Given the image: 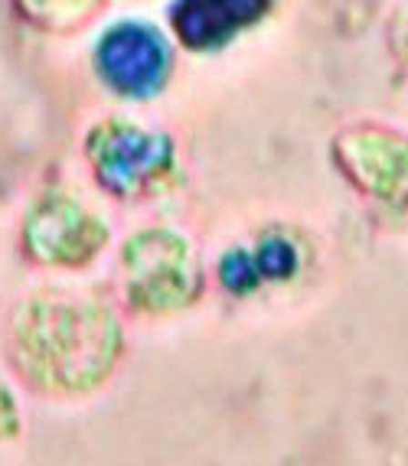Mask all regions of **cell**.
Wrapping results in <instances>:
<instances>
[{"label":"cell","mask_w":408,"mask_h":466,"mask_svg":"<svg viewBox=\"0 0 408 466\" xmlns=\"http://www.w3.org/2000/svg\"><path fill=\"white\" fill-rule=\"evenodd\" d=\"M333 160L385 212L408 216V137L382 125L346 127L333 140Z\"/></svg>","instance_id":"6da1fadb"},{"label":"cell","mask_w":408,"mask_h":466,"mask_svg":"<svg viewBox=\"0 0 408 466\" xmlns=\"http://www.w3.org/2000/svg\"><path fill=\"white\" fill-rule=\"evenodd\" d=\"M170 49L148 24H118L98 43V69L111 88L125 95L158 92L170 69Z\"/></svg>","instance_id":"7a4b0ae2"},{"label":"cell","mask_w":408,"mask_h":466,"mask_svg":"<svg viewBox=\"0 0 408 466\" xmlns=\"http://www.w3.org/2000/svg\"><path fill=\"white\" fill-rule=\"evenodd\" d=\"M268 7L271 0H180L173 7V26L187 46L209 49L259 24Z\"/></svg>","instance_id":"3957f363"},{"label":"cell","mask_w":408,"mask_h":466,"mask_svg":"<svg viewBox=\"0 0 408 466\" xmlns=\"http://www.w3.org/2000/svg\"><path fill=\"white\" fill-rule=\"evenodd\" d=\"M98 160L108 170V177L118 179L121 187L128 179L134 183V179H141L158 170V167H164L167 144L160 137H144V134H138V127H111Z\"/></svg>","instance_id":"277c9868"},{"label":"cell","mask_w":408,"mask_h":466,"mask_svg":"<svg viewBox=\"0 0 408 466\" xmlns=\"http://www.w3.org/2000/svg\"><path fill=\"white\" fill-rule=\"evenodd\" d=\"M249 261L255 268V278L259 280H288L298 274L301 265V255H298V245L291 238H265L255 251H249Z\"/></svg>","instance_id":"5b68a950"},{"label":"cell","mask_w":408,"mask_h":466,"mask_svg":"<svg viewBox=\"0 0 408 466\" xmlns=\"http://www.w3.org/2000/svg\"><path fill=\"white\" fill-rule=\"evenodd\" d=\"M395 49H399V59L408 66V7L399 14V24H395Z\"/></svg>","instance_id":"8992f818"}]
</instances>
